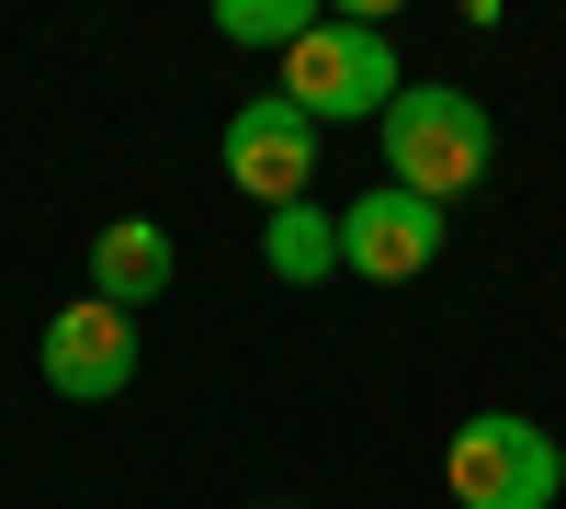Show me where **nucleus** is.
<instances>
[{"mask_svg":"<svg viewBox=\"0 0 566 509\" xmlns=\"http://www.w3.org/2000/svg\"><path fill=\"white\" fill-rule=\"evenodd\" d=\"M397 45L374 12H317L306 45H283V103H295L306 125H386L397 103Z\"/></svg>","mask_w":566,"mask_h":509,"instance_id":"1","label":"nucleus"},{"mask_svg":"<svg viewBox=\"0 0 566 509\" xmlns=\"http://www.w3.org/2000/svg\"><path fill=\"white\" fill-rule=\"evenodd\" d=\"M488 159H499V125H488L476 91L431 79V91H397V103H386V170H397V193L453 204V193L488 181Z\"/></svg>","mask_w":566,"mask_h":509,"instance_id":"2","label":"nucleus"},{"mask_svg":"<svg viewBox=\"0 0 566 509\" xmlns=\"http://www.w3.org/2000/svg\"><path fill=\"white\" fill-rule=\"evenodd\" d=\"M442 476H453V509H555V487H566V442L533 431L522 407H476V420L453 431Z\"/></svg>","mask_w":566,"mask_h":509,"instance_id":"3","label":"nucleus"},{"mask_svg":"<svg viewBox=\"0 0 566 509\" xmlns=\"http://www.w3.org/2000/svg\"><path fill=\"white\" fill-rule=\"evenodd\" d=\"M216 159H227V181H239L261 215H272V204H306V181H317V125L283 103V91H261V103L227 114Z\"/></svg>","mask_w":566,"mask_h":509,"instance_id":"4","label":"nucleus"},{"mask_svg":"<svg viewBox=\"0 0 566 509\" xmlns=\"http://www.w3.org/2000/svg\"><path fill=\"white\" fill-rule=\"evenodd\" d=\"M45 385L80 396V407L125 396V385H136V317H125V306H103V295L57 306V317H45Z\"/></svg>","mask_w":566,"mask_h":509,"instance_id":"5","label":"nucleus"},{"mask_svg":"<svg viewBox=\"0 0 566 509\" xmlns=\"http://www.w3.org/2000/svg\"><path fill=\"white\" fill-rule=\"evenodd\" d=\"M431 261H442V204L397 193V181H374L340 215V272H363V284H419Z\"/></svg>","mask_w":566,"mask_h":509,"instance_id":"6","label":"nucleus"},{"mask_svg":"<svg viewBox=\"0 0 566 509\" xmlns=\"http://www.w3.org/2000/svg\"><path fill=\"white\" fill-rule=\"evenodd\" d=\"M170 272H181V250H170V226L159 215H114L103 226V238H91V295H103V306H159L170 295Z\"/></svg>","mask_w":566,"mask_h":509,"instance_id":"7","label":"nucleus"},{"mask_svg":"<svg viewBox=\"0 0 566 509\" xmlns=\"http://www.w3.org/2000/svg\"><path fill=\"white\" fill-rule=\"evenodd\" d=\"M261 261L283 284H328V272H340V215L328 204H272L261 215Z\"/></svg>","mask_w":566,"mask_h":509,"instance_id":"8","label":"nucleus"},{"mask_svg":"<svg viewBox=\"0 0 566 509\" xmlns=\"http://www.w3.org/2000/svg\"><path fill=\"white\" fill-rule=\"evenodd\" d=\"M216 34L227 45H306L317 12H306V0H216Z\"/></svg>","mask_w":566,"mask_h":509,"instance_id":"9","label":"nucleus"}]
</instances>
